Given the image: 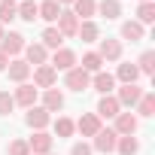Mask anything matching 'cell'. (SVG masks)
<instances>
[{
	"instance_id": "d590c367",
	"label": "cell",
	"mask_w": 155,
	"mask_h": 155,
	"mask_svg": "<svg viewBox=\"0 0 155 155\" xmlns=\"http://www.w3.org/2000/svg\"><path fill=\"white\" fill-rule=\"evenodd\" d=\"M70 155H94V152H91V143H85V140H82V143H73Z\"/></svg>"
},
{
	"instance_id": "603a6c76",
	"label": "cell",
	"mask_w": 155,
	"mask_h": 155,
	"mask_svg": "<svg viewBox=\"0 0 155 155\" xmlns=\"http://www.w3.org/2000/svg\"><path fill=\"white\" fill-rule=\"evenodd\" d=\"M97 15H104L107 21H116L122 15V3L119 0H97Z\"/></svg>"
},
{
	"instance_id": "e575fe53",
	"label": "cell",
	"mask_w": 155,
	"mask_h": 155,
	"mask_svg": "<svg viewBox=\"0 0 155 155\" xmlns=\"http://www.w3.org/2000/svg\"><path fill=\"white\" fill-rule=\"evenodd\" d=\"M15 110V101H12V94L9 91H0V116H9Z\"/></svg>"
},
{
	"instance_id": "7a4b0ae2",
	"label": "cell",
	"mask_w": 155,
	"mask_h": 155,
	"mask_svg": "<svg viewBox=\"0 0 155 155\" xmlns=\"http://www.w3.org/2000/svg\"><path fill=\"white\" fill-rule=\"evenodd\" d=\"M137 125H140V119H137L131 110H122V113L113 119V131H116L119 137H134V134H137Z\"/></svg>"
},
{
	"instance_id": "7c38bea8",
	"label": "cell",
	"mask_w": 155,
	"mask_h": 155,
	"mask_svg": "<svg viewBox=\"0 0 155 155\" xmlns=\"http://www.w3.org/2000/svg\"><path fill=\"white\" fill-rule=\"evenodd\" d=\"M55 28H58V34H61L64 40H67V37H76V31H79V18L73 15V9H61Z\"/></svg>"
},
{
	"instance_id": "d6a6232c",
	"label": "cell",
	"mask_w": 155,
	"mask_h": 155,
	"mask_svg": "<svg viewBox=\"0 0 155 155\" xmlns=\"http://www.w3.org/2000/svg\"><path fill=\"white\" fill-rule=\"evenodd\" d=\"M137 70L140 76H155V52H143L137 61Z\"/></svg>"
},
{
	"instance_id": "60d3db41",
	"label": "cell",
	"mask_w": 155,
	"mask_h": 155,
	"mask_svg": "<svg viewBox=\"0 0 155 155\" xmlns=\"http://www.w3.org/2000/svg\"><path fill=\"white\" fill-rule=\"evenodd\" d=\"M15 3H18V0H15Z\"/></svg>"
},
{
	"instance_id": "9c48e42d",
	"label": "cell",
	"mask_w": 155,
	"mask_h": 155,
	"mask_svg": "<svg viewBox=\"0 0 155 155\" xmlns=\"http://www.w3.org/2000/svg\"><path fill=\"white\" fill-rule=\"evenodd\" d=\"M21 55H25V64H31V70L40 67V64H49V49L43 43H25Z\"/></svg>"
},
{
	"instance_id": "f1b7e54d",
	"label": "cell",
	"mask_w": 155,
	"mask_h": 155,
	"mask_svg": "<svg viewBox=\"0 0 155 155\" xmlns=\"http://www.w3.org/2000/svg\"><path fill=\"white\" fill-rule=\"evenodd\" d=\"M12 18H18V3L15 0H0V25H9Z\"/></svg>"
},
{
	"instance_id": "9a60e30c",
	"label": "cell",
	"mask_w": 155,
	"mask_h": 155,
	"mask_svg": "<svg viewBox=\"0 0 155 155\" xmlns=\"http://www.w3.org/2000/svg\"><path fill=\"white\" fill-rule=\"evenodd\" d=\"M122 113V107H119V101H116V94H104L101 101H97V110H94V116L104 122V119H116Z\"/></svg>"
},
{
	"instance_id": "836d02e7",
	"label": "cell",
	"mask_w": 155,
	"mask_h": 155,
	"mask_svg": "<svg viewBox=\"0 0 155 155\" xmlns=\"http://www.w3.org/2000/svg\"><path fill=\"white\" fill-rule=\"evenodd\" d=\"M6 155H31V146H28V140H12V143L6 146Z\"/></svg>"
},
{
	"instance_id": "ac0fdd59",
	"label": "cell",
	"mask_w": 155,
	"mask_h": 155,
	"mask_svg": "<svg viewBox=\"0 0 155 155\" xmlns=\"http://www.w3.org/2000/svg\"><path fill=\"white\" fill-rule=\"evenodd\" d=\"M91 88H94L101 97H104V94H113V88H116V76L107 73V70L94 73V76H91Z\"/></svg>"
},
{
	"instance_id": "d6986e66",
	"label": "cell",
	"mask_w": 155,
	"mask_h": 155,
	"mask_svg": "<svg viewBox=\"0 0 155 155\" xmlns=\"http://www.w3.org/2000/svg\"><path fill=\"white\" fill-rule=\"evenodd\" d=\"M73 15L79 18V21H94L97 0H73Z\"/></svg>"
},
{
	"instance_id": "ab89813d",
	"label": "cell",
	"mask_w": 155,
	"mask_h": 155,
	"mask_svg": "<svg viewBox=\"0 0 155 155\" xmlns=\"http://www.w3.org/2000/svg\"><path fill=\"white\" fill-rule=\"evenodd\" d=\"M140 3H149V0H140Z\"/></svg>"
},
{
	"instance_id": "f546056e",
	"label": "cell",
	"mask_w": 155,
	"mask_h": 155,
	"mask_svg": "<svg viewBox=\"0 0 155 155\" xmlns=\"http://www.w3.org/2000/svg\"><path fill=\"white\" fill-rule=\"evenodd\" d=\"M116 152H119V155H137V152H140V140H137V137H119Z\"/></svg>"
},
{
	"instance_id": "6da1fadb",
	"label": "cell",
	"mask_w": 155,
	"mask_h": 155,
	"mask_svg": "<svg viewBox=\"0 0 155 155\" xmlns=\"http://www.w3.org/2000/svg\"><path fill=\"white\" fill-rule=\"evenodd\" d=\"M116 143H119V134H116L113 128H101V131L91 137V152L113 155V152H116Z\"/></svg>"
},
{
	"instance_id": "8992f818",
	"label": "cell",
	"mask_w": 155,
	"mask_h": 155,
	"mask_svg": "<svg viewBox=\"0 0 155 155\" xmlns=\"http://www.w3.org/2000/svg\"><path fill=\"white\" fill-rule=\"evenodd\" d=\"M25 43H28V40H25L18 31H9L3 40H0V52H3V55L12 61V58H18V55L25 52Z\"/></svg>"
},
{
	"instance_id": "74e56055",
	"label": "cell",
	"mask_w": 155,
	"mask_h": 155,
	"mask_svg": "<svg viewBox=\"0 0 155 155\" xmlns=\"http://www.w3.org/2000/svg\"><path fill=\"white\" fill-rule=\"evenodd\" d=\"M55 3H58V6H61V9H64V6H67V3H70V6H73V0H55Z\"/></svg>"
},
{
	"instance_id": "b9f144b4",
	"label": "cell",
	"mask_w": 155,
	"mask_h": 155,
	"mask_svg": "<svg viewBox=\"0 0 155 155\" xmlns=\"http://www.w3.org/2000/svg\"><path fill=\"white\" fill-rule=\"evenodd\" d=\"M49 155H52V152H49Z\"/></svg>"
},
{
	"instance_id": "3957f363",
	"label": "cell",
	"mask_w": 155,
	"mask_h": 155,
	"mask_svg": "<svg viewBox=\"0 0 155 155\" xmlns=\"http://www.w3.org/2000/svg\"><path fill=\"white\" fill-rule=\"evenodd\" d=\"M64 85H67L70 91H85V88H91V73H85L79 64H76L73 70L64 73Z\"/></svg>"
},
{
	"instance_id": "8fae6325",
	"label": "cell",
	"mask_w": 155,
	"mask_h": 155,
	"mask_svg": "<svg viewBox=\"0 0 155 155\" xmlns=\"http://www.w3.org/2000/svg\"><path fill=\"white\" fill-rule=\"evenodd\" d=\"M3 73L9 76V82L21 85V82H28V79H31V64H25V58H12V61H9V67H6Z\"/></svg>"
},
{
	"instance_id": "4316f807",
	"label": "cell",
	"mask_w": 155,
	"mask_h": 155,
	"mask_svg": "<svg viewBox=\"0 0 155 155\" xmlns=\"http://www.w3.org/2000/svg\"><path fill=\"white\" fill-rule=\"evenodd\" d=\"M79 67H82L85 73H91V76H94V73H101V70H104V61H101V55H97V52H85V55H82V61H79Z\"/></svg>"
},
{
	"instance_id": "8d00e7d4",
	"label": "cell",
	"mask_w": 155,
	"mask_h": 155,
	"mask_svg": "<svg viewBox=\"0 0 155 155\" xmlns=\"http://www.w3.org/2000/svg\"><path fill=\"white\" fill-rule=\"evenodd\" d=\"M6 67H9V58H6V55H3V52H0V73H3V70H6Z\"/></svg>"
},
{
	"instance_id": "44dd1931",
	"label": "cell",
	"mask_w": 155,
	"mask_h": 155,
	"mask_svg": "<svg viewBox=\"0 0 155 155\" xmlns=\"http://www.w3.org/2000/svg\"><path fill=\"white\" fill-rule=\"evenodd\" d=\"M146 37V28L140 25V21H122V40H131V43H140Z\"/></svg>"
},
{
	"instance_id": "277c9868",
	"label": "cell",
	"mask_w": 155,
	"mask_h": 155,
	"mask_svg": "<svg viewBox=\"0 0 155 155\" xmlns=\"http://www.w3.org/2000/svg\"><path fill=\"white\" fill-rule=\"evenodd\" d=\"M12 101H15V107L31 110V107H37V101H40V88L31 85V82H21V85L12 91Z\"/></svg>"
},
{
	"instance_id": "484cf974",
	"label": "cell",
	"mask_w": 155,
	"mask_h": 155,
	"mask_svg": "<svg viewBox=\"0 0 155 155\" xmlns=\"http://www.w3.org/2000/svg\"><path fill=\"white\" fill-rule=\"evenodd\" d=\"M134 110H137V116L152 119V116H155V94H152V91H143V97L137 101V107H134Z\"/></svg>"
},
{
	"instance_id": "5bb4252c",
	"label": "cell",
	"mask_w": 155,
	"mask_h": 155,
	"mask_svg": "<svg viewBox=\"0 0 155 155\" xmlns=\"http://www.w3.org/2000/svg\"><path fill=\"white\" fill-rule=\"evenodd\" d=\"M52 143H55V137H52L49 131H34V137L28 140L31 155H49V152H52Z\"/></svg>"
},
{
	"instance_id": "83f0119b",
	"label": "cell",
	"mask_w": 155,
	"mask_h": 155,
	"mask_svg": "<svg viewBox=\"0 0 155 155\" xmlns=\"http://www.w3.org/2000/svg\"><path fill=\"white\" fill-rule=\"evenodd\" d=\"M52 128H55V137H73V134H76V122L67 119V116H58V119L52 122Z\"/></svg>"
},
{
	"instance_id": "4fadbf2b",
	"label": "cell",
	"mask_w": 155,
	"mask_h": 155,
	"mask_svg": "<svg viewBox=\"0 0 155 155\" xmlns=\"http://www.w3.org/2000/svg\"><path fill=\"white\" fill-rule=\"evenodd\" d=\"M25 122H28V128H34V131H46V128L52 125V113H46V110L37 104V107H31V110H28Z\"/></svg>"
},
{
	"instance_id": "ba28073f",
	"label": "cell",
	"mask_w": 155,
	"mask_h": 155,
	"mask_svg": "<svg viewBox=\"0 0 155 155\" xmlns=\"http://www.w3.org/2000/svg\"><path fill=\"white\" fill-rule=\"evenodd\" d=\"M49 64H52L55 70H64V73H67V70H73L76 64H79V58H76V52H73V49L61 46V49H55V52H52V61H49Z\"/></svg>"
},
{
	"instance_id": "e0dca14e",
	"label": "cell",
	"mask_w": 155,
	"mask_h": 155,
	"mask_svg": "<svg viewBox=\"0 0 155 155\" xmlns=\"http://www.w3.org/2000/svg\"><path fill=\"white\" fill-rule=\"evenodd\" d=\"M40 107H43L46 113H61V110H64V94H61L58 88H46V91L40 94Z\"/></svg>"
},
{
	"instance_id": "5b68a950",
	"label": "cell",
	"mask_w": 155,
	"mask_h": 155,
	"mask_svg": "<svg viewBox=\"0 0 155 155\" xmlns=\"http://www.w3.org/2000/svg\"><path fill=\"white\" fill-rule=\"evenodd\" d=\"M31 73H34V85H37L40 91L55 88V82H58V70H55L52 64H40V67H34Z\"/></svg>"
},
{
	"instance_id": "2e32d148",
	"label": "cell",
	"mask_w": 155,
	"mask_h": 155,
	"mask_svg": "<svg viewBox=\"0 0 155 155\" xmlns=\"http://www.w3.org/2000/svg\"><path fill=\"white\" fill-rule=\"evenodd\" d=\"M101 128H104V122H101L94 113H82L79 119H76V131H79L82 137H94Z\"/></svg>"
},
{
	"instance_id": "30bf717a",
	"label": "cell",
	"mask_w": 155,
	"mask_h": 155,
	"mask_svg": "<svg viewBox=\"0 0 155 155\" xmlns=\"http://www.w3.org/2000/svg\"><path fill=\"white\" fill-rule=\"evenodd\" d=\"M140 97H143V88H140L137 82H131V85H122V88L116 91V101H119V107H122V110H134Z\"/></svg>"
},
{
	"instance_id": "ffe728a7",
	"label": "cell",
	"mask_w": 155,
	"mask_h": 155,
	"mask_svg": "<svg viewBox=\"0 0 155 155\" xmlns=\"http://www.w3.org/2000/svg\"><path fill=\"white\" fill-rule=\"evenodd\" d=\"M37 9H40V15H37V18H43L46 25H55V21H58V15H61V6L55 3V0H43V3H37Z\"/></svg>"
},
{
	"instance_id": "52a82bcc",
	"label": "cell",
	"mask_w": 155,
	"mask_h": 155,
	"mask_svg": "<svg viewBox=\"0 0 155 155\" xmlns=\"http://www.w3.org/2000/svg\"><path fill=\"white\" fill-rule=\"evenodd\" d=\"M97 55H101V61H104V64L122 61V40H113V37L97 40Z\"/></svg>"
},
{
	"instance_id": "1f68e13d",
	"label": "cell",
	"mask_w": 155,
	"mask_h": 155,
	"mask_svg": "<svg viewBox=\"0 0 155 155\" xmlns=\"http://www.w3.org/2000/svg\"><path fill=\"white\" fill-rule=\"evenodd\" d=\"M134 21H140L143 28L155 21V3H152V0H149V3H140V6H137V18H134Z\"/></svg>"
},
{
	"instance_id": "cb8c5ba5",
	"label": "cell",
	"mask_w": 155,
	"mask_h": 155,
	"mask_svg": "<svg viewBox=\"0 0 155 155\" xmlns=\"http://www.w3.org/2000/svg\"><path fill=\"white\" fill-rule=\"evenodd\" d=\"M76 37H79L82 43H97L101 40V28L94 21H79V31H76Z\"/></svg>"
},
{
	"instance_id": "d4e9b609",
	"label": "cell",
	"mask_w": 155,
	"mask_h": 155,
	"mask_svg": "<svg viewBox=\"0 0 155 155\" xmlns=\"http://www.w3.org/2000/svg\"><path fill=\"white\" fill-rule=\"evenodd\" d=\"M40 43H43L46 49H52V52H55V49H61V46H64V37L58 34V28H55V25H49V28L43 31V37H40Z\"/></svg>"
},
{
	"instance_id": "7402d4cb",
	"label": "cell",
	"mask_w": 155,
	"mask_h": 155,
	"mask_svg": "<svg viewBox=\"0 0 155 155\" xmlns=\"http://www.w3.org/2000/svg\"><path fill=\"white\" fill-rule=\"evenodd\" d=\"M113 76H116V82L131 85V82H137V79H140V70H137V64H119V70H116Z\"/></svg>"
},
{
	"instance_id": "4dcf8cb0",
	"label": "cell",
	"mask_w": 155,
	"mask_h": 155,
	"mask_svg": "<svg viewBox=\"0 0 155 155\" xmlns=\"http://www.w3.org/2000/svg\"><path fill=\"white\" fill-rule=\"evenodd\" d=\"M37 15H40V9H37V3H34V0H21V3H18V18L21 21H37Z\"/></svg>"
},
{
	"instance_id": "f35d334b",
	"label": "cell",
	"mask_w": 155,
	"mask_h": 155,
	"mask_svg": "<svg viewBox=\"0 0 155 155\" xmlns=\"http://www.w3.org/2000/svg\"><path fill=\"white\" fill-rule=\"evenodd\" d=\"M3 37H6V28H3V25H0V40H3Z\"/></svg>"
}]
</instances>
